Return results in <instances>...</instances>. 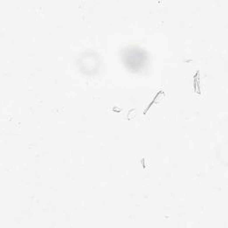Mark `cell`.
<instances>
[{
  "mask_svg": "<svg viewBox=\"0 0 228 228\" xmlns=\"http://www.w3.org/2000/svg\"><path fill=\"white\" fill-rule=\"evenodd\" d=\"M199 74H200V71H197L196 74L193 76V78H194V80H193V86H194V90H195V92H196L197 94H201V87H200V81H199V78H198Z\"/></svg>",
  "mask_w": 228,
  "mask_h": 228,
  "instance_id": "cell-1",
  "label": "cell"
},
{
  "mask_svg": "<svg viewBox=\"0 0 228 228\" xmlns=\"http://www.w3.org/2000/svg\"><path fill=\"white\" fill-rule=\"evenodd\" d=\"M164 94V92H163V91H159V92L157 93V94H156V95L154 96V98L152 99V102H151V103H150L149 104H148L147 108H146V109H145V110L143 111V114H144V115H145V114H146V112H147V111H148V110L150 109V107H151V106H152V104H153L155 103V100H157V99L159 98V96L160 94Z\"/></svg>",
  "mask_w": 228,
  "mask_h": 228,
  "instance_id": "cell-2",
  "label": "cell"
}]
</instances>
